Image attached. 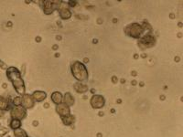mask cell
Wrapping results in <instances>:
<instances>
[{
	"label": "cell",
	"mask_w": 183,
	"mask_h": 137,
	"mask_svg": "<svg viewBox=\"0 0 183 137\" xmlns=\"http://www.w3.org/2000/svg\"><path fill=\"white\" fill-rule=\"evenodd\" d=\"M7 76L8 78L12 81L13 85L15 88L17 89V91L19 93H24L25 91V86H24V82L22 81V79L20 78L19 72L16 68H10L7 70Z\"/></svg>",
	"instance_id": "1"
},
{
	"label": "cell",
	"mask_w": 183,
	"mask_h": 137,
	"mask_svg": "<svg viewBox=\"0 0 183 137\" xmlns=\"http://www.w3.org/2000/svg\"><path fill=\"white\" fill-rule=\"evenodd\" d=\"M71 70H72V73H73L74 77L76 79H78L79 81H84V80L87 79V71H86V68L80 62L74 63V65L71 68Z\"/></svg>",
	"instance_id": "2"
},
{
	"label": "cell",
	"mask_w": 183,
	"mask_h": 137,
	"mask_svg": "<svg viewBox=\"0 0 183 137\" xmlns=\"http://www.w3.org/2000/svg\"><path fill=\"white\" fill-rule=\"evenodd\" d=\"M127 30H128L127 31L128 35L131 36V37H134V38H137V37L140 36L142 31H143L141 26L138 25V24H133V25H131L130 27L127 28Z\"/></svg>",
	"instance_id": "3"
},
{
	"label": "cell",
	"mask_w": 183,
	"mask_h": 137,
	"mask_svg": "<svg viewBox=\"0 0 183 137\" xmlns=\"http://www.w3.org/2000/svg\"><path fill=\"white\" fill-rule=\"evenodd\" d=\"M91 103H92L94 108H101V107L104 106V100L102 96L94 95L91 100Z\"/></svg>",
	"instance_id": "4"
},
{
	"label": "cell",
	"mask_w": 183,
	"mask_h": 137,
	"mask_svg": "<svg viewBox=\"0 0 183 137\" xmlns=\"http://www.w3.org/2000/svg\"><path fill=\"white\" fill-rule=\"evenodd\" d=\"M11 115L17 120V119H22L26 115V112L22 107H18L13 110V111L11 112Z\"/></svg>",
	"instance_id": "5"
},
{
	"label": "cell",
	"mask_w": 183,
	"mask_h": 137,
	"mask_svg": "<svg viewBox=\"0 0 183 137\" xmlns=\"http://www.w3.org/2000/svg\"><path fill=\"white\" fill-rule=\"evenodd\" d=\"M57 111L62 116H67L70 114V109L67 104H59Z\"/></svg>",
	"instance_id": "6"
},
{
	"label": "cell",
	"mask_w": 183,
	"mask_h": 137,
	"mask_svg": "<svg viewBox=\"0 0 183 137\" xmlns=\"http://www.w3.org/2000/svg\"><path fill=\"white\" fill-rule=\"evenodd\" d=\"M52 101L57 103V104H60L62 102V95L60 92H55L52 94Z\"/></svg>",
	"instance_id": "7"
},
{
	"label": "cell",
	"mask_w": 183,
	"mask_h": 137,
	"mask_svg": "<svg viewBox=\"0 0 183 137\" xmlns=\"http://www.w3.org/2000/svg\"><path fill=\"white\" fill-rule=\"evenodd\" d=\"M24 105L27 108H30L33 105V100L29 95H26L24 97Z\"/></svg>",
	"instance_id": "8"
},
{
	"label": "cell",
	"mask_w": 183,
	"mask_h": 137,
	"mask_svg": "<svg viewBox=\"0 0 183 137\" xmlns=\"http://www.w3.org/2000/svg\"><path fill=\"white\" fill-rule=\"evenodd\" d=\"M33 97L37 100V101H43L45 98H46V94H45V92H34V94H33Z\"/></svg>",
	"instance_id": "9"
},
{
	"label": "cell",
	"mask_w": 183,
	"mask_h": 137,
	"mask_svg": "<svg viewBox=\"0 0 183 137\" xmlns=\"http://www.w3.org/2000/svg\"><path fill=\"white\" fill-rule=\"evenodd\" d=\"M60 15H61V17H63V18H69L70 17V12L69 9H67V8H62V9H60Z\"/></svg>",
	"instance_id": "10"
},
{
	"label": "cell",
	"mask_w": 183,
	"mask_h": 137,
	"mask_svg": "<svg viewBox=\"0 0 183 137\" xmlns=\"http://www.w3.org/2000/svg\"><path fill=\"white\" fill-rule=\"evenodd\" d=\"M65 102L67 103V105H71L73 103V99H72L71 95L69 94V93H67L65 95Z\"/></svg>",
	"instance_id": "11"
},
{
	"label": "cell",
	"mask_w": 183,
	"mask_h": 137,
	"mask_svg": "<svg viewBox=\"0 0 183 137\" xmlns=\"http://www.w3.org/2000/svg\"><path fill=\"white\" fill-rule=\"evenodd\" d=\"M15 135L17 137H27V135L24 133V131L22 130H17L15 132Z\"/></svg>",
	"instance_id": "12"
},
{
	"label": "cell",
	"mask_w": 183,
	"mask_h": 137,
	"mask_svg": "<svg viewBox=\"0 0 183 137\" xmlns=\"http://www.w3.org/2000/svg\"><path fill=\"white\" fill-rule=\"evenodd\" d=\"M75 88H76V90H77L79 92H85V91H86V87L84 86V85H81V84L75 85Z\"/></svg>",
	"instance_id": "13"
},
{
	"label": "cell",
	"mask_w": 183,
	"mask_h": 137,
	"mask_svg": "<svg viewBox=\"0 0 183 137\" xmlns=\"http://www.w3.org/2000/svg\"><path fill=\"white\" fill-rule=\"evenodd\" d=\"M11 126H12V128H15V129L18 128L20 126V122L18 120L15 119L14 121H12V123H11Z\"/></svg>",
	"instance_id": "14"
},
{
	"label": "cell",
	"mask_w": 183,
	"mask_h": 137,
	"mask_svg": "<svg viewBox=\"0 0 183 137\" xmlns=\"http://www.w3.org/2000/svg\"><path fill=\"white\" fill-rule=\"evenodd\" d=\"M20 102H21V99L20 98H16L14 101V103L15 104H20Z\"/></svg>",
	"instance_id": "15"
}]
</instances>
